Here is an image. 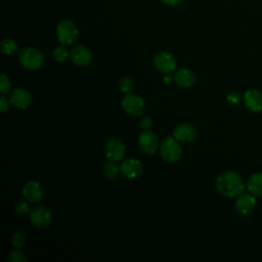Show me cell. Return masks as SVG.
Masks as SVG:
<instances>
[{
	"mask_svg": "<svg viewBox=\"0 0 262 262\" xmlns=\"http://www.w3.org/2000/svg\"><path fill=\"white\" fill-rule=\"evenodd\" d=\"M15 211L17 214L19 215H24V214H27L30 209H29V205L27 202L25 201H18L16 204H15V207H14Z\"/></svg>",
	"mask_w": 262,
	"mask_h": 262,
	"instance_id": "cell-27",
	"label": "cell"
},
{
	"mask_svg": "<svg viewBox=\"0 0 262 262\" xmlns=\"http://www.w3.org/2000/svg\"><path fill=\"white\" fill-rule=\"evenodd\" d=\"M7 260L11 261V262H27L28 258L20 251L13 250L9 253V255L7 257Z\"/></svg>",
	"mask_w": 262,
	"mask_h": 262,
	"instance_id": "cell-24",
	"label": "cell"
},
{
	"mask_svg": "<svg viewBox=\"0 0 262 262\" xmlns=\"http://www.w3.org/2000/svg\"><path fill=\"white\" fill-rule=\"evenodd\" d=\"M121 172L120 167H118L116 165V162L110 161L108 163H106L103 167V174L106 178L108 179H115L118 177L119 173Z\"/></svg>",
	"mask_w": 262,
	"mask_h": 262,
	"instance_id": "cell-20",
	"label": "cell"
},
{
	"mask_svg": "<svg viewBox=\"0 0 262 262\" xmlns=\"http://www.w3.org/2000/svg\"><path fill=\"white\" fill-rule=\"evenodd\" d=\"M154 64L158 71L163 74H169L176 69L177 61L173 54L167 51L158 52L154 56Z\"/></svg>",
	"mask_w": 262,
	"mask_h": 262,
	"instance_id": "cell-8",
	"label": "cell"
},
{
	"mask_svg": "<svg viewBox=\"0 0 262 262\" xmlns=\"http://www.w3.org/2000/svg\"><path fill=\"white\" fill-rule=\"evenodd\" d=\"M126 151L124 142L118 137L110 138L104 146L105 157L113 162H119L123 159Z\"/></svg>",
	"mask_w": 262,
	"mask_h": 262,
	"instance_id": "cell-7",
	"label": "cell"
},
{
	"mask_svg": "<svg viewBox=\"0 0 262 262\" xmlns=\"http://www.w3.org/2000/svg\"><path fill=\"white\" fill-rule=\"evenodd\" d=\"M175 83L182 88H189L195 84V76L188 69H180L174 75Z\"/></svg>",
	"mask_w": 262,
	"mask_h": 262,
	"instance_id": "cell-17",
	"label": "cell"
},
{
	"mask_svg": "<svg viewBox=\"0 0 262 262\" xmlns=\"http://www.w3.org/2000/svg\"><path fill=\"white\" fill-rule=\"evenodd\" d=\"M139 127L142 129V130H150L151 127H152V120L148 117H142L140 120H139Z\"/></svg>",
	"mask_w": 262,
	"mask_h": 262,
	"instance_id": "cell-28",
	"label": "cell"
},
{
	"mask_svg": "<svg viewBox=\"0 0 262 262\" xmlns=\"http://www.w3.org/2000/svg\"><path fill=\"white\" fill-rule=\"evenodd\" d=\"M138 146L146 155H152L160 147L158 136L150 130H143L138 136Z\"/></svg>",
	"mask_w": 262,
	"mask_h": 262,
	"instance_id": "cell-6",
	"label": "cell"
},
{
	"mask_svg": "<svg viewBox=\"0 0 262 262\" xmlns=\"http://www.w3.org/2000/svg\"><path fill=\"white\" fill-rule=\"evenodd\" d=\"M10 88H11V83H10V80L9 78L4 74L2 73L1 74V82H0V92L1 94H6L10 91Z\"/></svg>",
	"mask_w": 262,
	"mask_h": 262,
	"instance_id": "cell-25",
	"label": "cell"
},
{
	"mask_svg": "<svg viewBox=\"0 0 262 262\" xmlns=\"http://www.w3.org/2000/svg\"><path fill=\"white\" fill-rule=\"evenodd\" d=\"M246 107L254 113L262 111V93L257 89H249L243 95Z\"/></svg>",
	"mask_w": 262,
	"mask_h": 262,
	"instance_id": "cell-13",
	"label": "cell"
},
{
	"mask_svg": "<svg viewBox=\"0 0 262 262\" xmlns=\"http://www.w3.org/2000/svg\"><path fill=\"white\" fill-rule=\"evenodd\" d=\"M1 51L5 55H12L17 51V44L10 38H5L1 41Z\"/></svg>",
	"mask_w": 262,
	"mask_h": 262,
	"instance_id": "cell-19",
	"label": "cell"
},
{
	"mask_svg": "<svg viewBox=\"0 0 262 262\" xmlns=\"http://www.w3.org/2000/svg\"><path fill=\"white\" fill-rule=\"evenodd\" d=\"M20 64L30 71L39 70L44 63V55L34 47L23 48L18 53Z\"/></svg>",
	"mask_w": 262,
	"mask_h": 262,
	"instance_id": "cell-2",
	"label": "cell"
},
{
	"mask_svg": "<svg viewBox=\"0 0 262 262\" xmlns=\"http://www.w3.org/2000/svg\"><path fill=\"white\" fill-rule=\"evenodd\" d=\"M122 108L124 112L132 117L142 115L146 110L144 99L135 93H127L122 100Z\"/></svg>",
	"mask_w": 262,
	"mask_h": 262,
	"instance_id": "cell-4",
	"label": "cell"
},
{
	"mask_svg": "<svg viewBox=\"0 0 262 262\" xmlns=\"http://www.w3.org/2000/svg\"><path fill=\"white\" fill-rule=\"evenodd\" d=\"M30 220L33 225L39 228L47 227L52 220V215L49 209L44 206H35L30 211Z\"/></svg>",
	"mask_w": 262,
	"mask_h": 262,
	"instance_id": "cell-9",
	"label": "cell"
},
{
	"mask_svg": "<svg viewBox=\"0 0 262 262\" xmlns=\"http://www.w3.org/2000/svg\"><path fill=\"white\" fill-rule=\"evenodd\" d=\"M9 98L7 99L3 94L0 97V110L2 113H5L9 108Z\"/></svg>",
	"mask_w": 262,
	"mask_h": 262,
	"instance_id": "cell-29",
	"label": "cell"
},
{
	"mask_svg": "<svg viewBox=\"0 0 262 262\" xmlns=\"http://www.w3.org/2000/svg\"><path fill=\"white\" fill-rule=\"evenodd\" d=\"M256 207V199L255 196L251 193H245V194H239L237 195V199L235 201V211L243 216L250 215Z\"/></svg>",
	"mask_w": 262,
	"mask_h": 262,
	"instance_id": "cell-14",
	"label": "cell"
},
{
	"mask_svg": "<svg viewBox=\"0 0 262 262\" xmlns=\"http://www.w3.org/2000/svg\"><path fill=\"white\" fill-rule=\"evenodd\" d=\"M160 154L166 162L176 163L182 155V149L174 136H166L160 143Z\"/></svg>",
	"mask_w": 262,
	"mask_h": 262,
	"instance_id": "cell-3",
	"label": "cell"
},
{
	"mask_svg": "<svg viewBox=\"0 0 262 262\" xmlns=\"http://www.w3.org/2000/svg\"><path fill=\"white\" fill-rule=\"evenodd\" d=\"M68 56H70V52H68V50L63 46H57L53 50V57L57 62H63L68 58Z\"/></svg>",
	"mask_w": 262,
	"mask_h": 262,
	"instance_id": "cell-22",
	"label": "cell"
},
{
	"mask_svg": "<svg viewBox=\"0 0 262 262\" xmlns=\"http://www.w3.org/2000/svg\"><path fill=\"white\" fill-rule=\"evenodd\" d=\"M23 195L29 203H38L43 196V187L38 181H28L23 187Z\"/></svg>",
	"mask_w": 262,
	"mask_h": 262,
	"instance_id": "cell-15",
	"label": "cell"
},
{
	"mask_svg": "<svg viewBox=\"0 0 262 262\" xmlns=\"http://www.w3.org/2000/svg\"><path fill=\"white\" fill-rule=\"evenodd\" d=\"M121 172L130 179L140 176L143 172V166L137 159H127L122 162L120 166Z\"/></svg>",
	"mask_w": 262,
	"mask_h": 262,
	"instance_id": "cell-16",
	"label": "cell"
},
{
	"mask_svg": "<svg viewBox=\"0 0 262 262\" xmlns=\"http://www.w3.org/2000/svg\"><path fill=\"white\" fill-rule=\"evenodd\" d=\"M164 4L166 5H170V6H174V5H177L179 3L182 2V0H161Z\"/></svg>",
	"mask_w": 262,
	"mask_h": 262,
	"instance_id": "cell-30",
	"label": "cell"
},
{
	"mask_svg": "<svg viewBox=\"0 0 262 262\" xmlns=\"http://www.w3.org/2000/svg\"><path fill=\"white\" fill-rule=\"evenodd\" d=\"M70 58L78 67H87L92 60V54L86 46L76 45L70 51Z\"/></svg>",
	"mask_w": 262,
	"mask_h": 262,
	"instance_id": "cell-11",
	"label": "cell"
},
{
	"mask_svg": "<svg viewBox=\"0 0 262 262\" xmlns=\"http://www.w3.org/2000/svg\"><path fill=\"white\" fill-rule=\"evenodd\" d=\"M26 239H27V236H26V233L23 232V231H15L12 235V238H11V243L12 245L15 247V248H21L25 243H26Z\"/></svg>",
	"mask_w": 262,
	"mask_h": 262,
	"instance_id": "cell-23",
	"label": "cell"
},
{
	"mask_svg": "<svg viewBox=\"0 0 262 262\" xmlns=\"http://www.w3.org/2000/svg\"><path fill=\"white\" fill-rule=\"evenodd\" d=\"M247 187L253 195L262 196V172L252 174L247 180Z\"/></svg>",
	"mask_w": 262,
	"mask_h": 262,
	"instance_id": "cell-18",
	"label": "cell"
},
{
	"mask_svg": "<svg viewBox=\"0 0 262 262\" xmlns=\"http://www.w3.org/2000/svg\"><path fill=\"white\" fill-rule=\"evenodd\" d=\"M134 85H135L134 80L129 76H125L121 78L119 81V88L123 93H130L133 90Z\"/></svg>",
	"mask_w": 262,
	"mask_h": 262,
	"instance_id": "cell-21",
	"label": "cell"
},
{
	"mask_svg": "<svg viewBox=\"0 0 262 262\" xmlns=\"http://www.w3.org/2000/svg\"><path fill=\"white\" fill-rule=\"evenodd\" d=\"M10 103L19 110L28 108L33 101L31 93L25 88H15L9 93Z\"/></svg>",
	"mask_w": 262,
	"mask_h": 262,
	"instance_id": "cell-10",
	"label": "cell"
},
{
	"mask_svg": "<svg viewBox=\"0 0 262 262\" xmlns=\"http://www.w3.org/2000/svg\"><path fill=\"white\" fill-rule=\"evenodd\" d=\"M226 101L230 105H237L243 101V96L238 92H230L226 96Z\"/></svg>",
	"mask_w": 262,
	"mask_h": 262,
	"instance_id": "cell-26",
	"label": "cell"
},
{
	"mask_svg": "<svg viewBox=\"0 0 262 262\" xmlns=\"http://www.w3.org/2000/svg\"><path fill=\"white\" fill-rule=\"evenodd\" d=\"M216 188L223 196L234 198L243 192L245 184L237 172L224 171L216 179Z\"/></svg>",
	"mask_w": 262,
	"mask_h": 262,
	"instance_id": "cell-1",
	"label": "cell"
},
{
	"mask_svg": "<svg viewBox=\"0 0 262 262\" xmlns=\"http://www.w3.org/2000/svg\"><path fill=\"white\" fill-rule=\"evenodd\" d=\"M56 36L62 45H70L78 37L77 26L70 19H62L56 27Z\"/></svg>",
	"mask_w": 262,
	"mask_h": 262,
	"instance_id": "cell-5",
	"label": "cell"
},
{
	"mask_svg": "<svg viewBox=\"0 0 262 262\" xmlns=\"http://www.w3.org/2000/svg\"><path fill=\"white\" fill-rule=\"evenodd\" d=\"M196 128L189 123H182L176 126L173 131V136L180 142H191L196 137Z\"/></svg>",
	"mask_w": 262,
	"mask_h": 262,
	"instance_id": "cell-12",
	"label": "cell"
},
{
	"mask_svg": "<svg viewBox=\"0 0 262 262\" xmlns=\"http://www.w3.org/2000/svg\"><path fill=\"white\" fill-rule=\"evenodd\" d=\"M164 81H165L166 84H169V83L172 81V78L167 74V75L164 77Z\"/></svg>",
	"mask_w": 262,
	"mask_h": 262,
	"instance_id": "cell-31",
	"label": "cell"
}]
</instances>
